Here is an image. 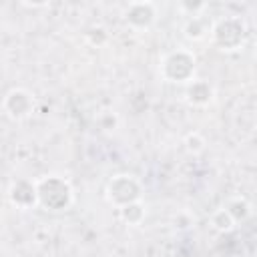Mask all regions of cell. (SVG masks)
<instances>
[{"label":"cell","instance_id":"6da1fadb","mask_svg":"<svg viewBox=\"0 0 257 257\" xmlns=\"http://www.w3.org/2000/svg\"><path fill=\"white\" fill-rule=\"evenodd\" d=\"M6 98L8 100H14V106L6 108L12 118H20V116L28 114V110H30V96L24 90H10Z\"/></svg>","mask_w":257,"mask_h":257}]
</instances>
